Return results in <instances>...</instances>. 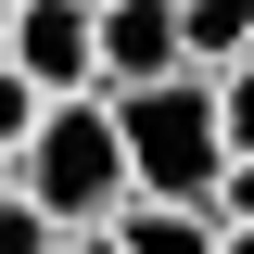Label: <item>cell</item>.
<instances>
[{
  "mask_svg": "<svg viewBox=\"0 0 254 254\" xmlns=\"http://www.w3.org/2000/svg\"><path fill=\"white\" fill-rule=\"evenodd\" d=\"M115 127H127V178H140V203H216V178H229V115H216V76L115 89Z\"/></svg>",
  "mask_w": 254,
  "mask_h": 254,
  "instance_id": "obj_1",
  "label": "cell"
},
{
  "mask_svg": "<svg viewBox=\"0 0 254 254\" xmlns=\"http://www.w3.org/2000/svg\"><path fill=\"white\" fill-rule=\"evenodd\" d=\"M13 190H26V203H51L64 229H115L127 203H140V178H127V127H115V89L51 102V127H38L26 165H13Z\"/></svg>",
  "mask_w": 254,
  "mask_h": 254,
  "instance_id": "obj_2",
  "label": "cell"
},
{
  "mask_svg": "<svg viewBox=\"0 0 254 254\" xmlns=\"http://www.w3.org/2000/svg\"><path fill=\"white\" fill-rule=\"evenodd\" d=\"M13 64H26L51 102H89L102 89V13L89 0H26V13H13Z\"/></svg>",
  "mask_w": 254,
  "mask_h": 254,
  "instance_id": "obj_3",
  "label": "cell"
},
{
  "mask_svg": "<svg viewBox=\"0 0 254 254\" xmlns=\"http://www.w3.org/2000/svg\"><path fill=\"white\" fill-rule=\"evenodd\" d=\"M165 76H190L178 0H102V89H165Z\"/></svg>",
  "mask_w": 254,
  "mask_h": 254,
  "instance_id": "obj_4",
  "label": "cell"
},
{
  "mask_svg": "<svg viewBox=\"0 0 254 254\" xmlns=\"http://www.w3.org/2000/svg\"><path fill=\"white\" fill-rule=\"evenodd\" d=\"M178 38H190V76H229L254 64V0H178Z\"/></svg>",
  "mask_w": 254,
  "mask_h": 254,
  "instance_id": "obj_5",
  "label": "cell"
},
{
  "mask_svg": "<svg viewBox=\"0 0 254 254\" xmlns=\"http://www.w3.org/2000/svg\"><path fill=\"white\" fill-rule=\"evenodd\" d=\"M115 242H127V254H216L229 229H216V203H127Z\"/></svg>",
  "mask_w": 254,
  "mask_h": 254,
  "instance_id": "obj_6",
  "label": "cell"
},
{
  "mask_svg": "<svg viewBox=\"0 0 254 254\" xmlns=\"http://www.w3.org/2000/svg\"><path fill=\"white\" fill-rule=\"evenodd\" d=\"M38 127H51V89H38L26 64H0V153L26 165V140H38Z\"/></svg>",
  "mask_w": 254,
  "mask_h": 254,
  "instance_id": "obj_7",
  "label": "cell"
},
{
  "mask_svg": "<svg viewBox=\"0 0 254 254\" xmlns=\"http://www.w3.org/2000/svg\"><path fill=\"white\" fill-rule=\"evenodd\" d=\"M0 254H64V216L26 203V190H0Z\"/></svg>",
  "mask_w": 254,
  "mask_h": 254,
  "instance_id": "obj_8",
  "label": "cell"
},
{
  "mask_svg": "<svg viewBox=\"0 0 254 254\" xmlns=\"http://www.w3.org/2000/svg\"><path fill=\"white\" fill-rule=\"evenodd\" d=\"M216 115H229V153H254V64L216 76Z\"/></svg>",
  "mask_w": 254,
  "mask_h": 254,
  "instance_id": "obj_9",
  "label": "cell"
},
{
  "mask_svg": "<svg viewBox=\"0 0 254 254\" xmlns=\"http://www.w3.org/2000/svg\"><path fill=\"white\" fill-rule=\"evenodd\" d=\"M216 216H229V229H254V153H229V178H216Z\"/></svg>",
  "mask_w": 254,
  "mask_h": 254,
  "instance_id": "obj_10",
  "label": "cell"
},
{
  "mask_svg": "<svg viewBox=\"0 0 254 254\" xmlns=\"http://www.w3.org/2000/svg\"><path fill=\"white\" fill-rule=\"evenodd\" d=\"M64 254H127V242H115V229H64Z\"/></svg>",
  "mask_w": 254,
  "mask_h": 254,
  "instance_id": "obj_11",
  "label": "cell"
},
{
  "mask_svg": "<svg viewBox=\"0 0 254 254\" xmlns=\"http://www.w3.org/2000/svg\"><path fill=\"white\" fill-rule=\"evenodd\" d=\"M13 13H26V0H0V64H13Z\"/></svg>",
  "mask_w": 254,
  "mask_h": 254,
  "instance_id": "obj_12",
  "label": "cell"
},
{
  "mask_svg": "<svg viewBox=\"0 0 254 254\" xmlns=\"http://www.w3.org/2000/svg\"><path fill=\"white\" fill-rule=\"evenodd\" d=\"M216 229H229V216H216ZM216 254H254V229H229V242H216Z\"/></svg>",
  "mask_w": 254,
  "mask_h": 254,
  "instance_id": "obj_13",
  "label": "cell"
},
{
  "mask_svg": "<svg viewBox=\"0 0 254 254\" xmlns=\"http://www.w3.org/2000/svg\"><path fill=\"white\" fill-rule=\"evenodd\" d=\"M0 190H13V153H0Z\"/></svg>",
  "mask_w": 254,
  "mask_h": 254,
  "instance_id": "obj_14",
  "label": "cell"
},
{
  "mask_svg": "<svg viewBox=\"0 0 254 254\" xmlns=\"http://www.w3.org/2000/svg\"><path fill=\"white\" fill-rule=\"evenodd\" d=\"M89 13H102V0H89Z\"/></svg>",
  "mask_w": 254,
  "mask_h": 254,
  "instance_id": "obj_15",
  "label": "cell"
}]
</instances>
